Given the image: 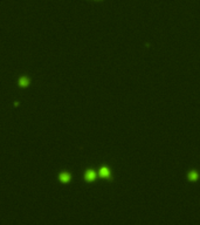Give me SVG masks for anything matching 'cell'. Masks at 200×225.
Here are the masks:
<instances>
[{"instance_id":"obj_1","label":"cell","mask_w":200,"mask_h":225,"mask_svg":"<svg viewBox=\"0 0 200 225\" xmlns=\"http://www.w3.org/2000/svg\"><path fill=\"white\" fill-rule=\"evenodd\" d=\"M61 181L68 182V181H69V175H67V174H63V175H61Z\"/></svg>"},{"instance_id":"obj_2","label":"cell","mask_w":200,"mask_h":225,"mask_svg":"<svg viewBox=\"0 0 200 225\" xmlns=\"http://www.w3.org/2000/svg\"><path fill=\"white\" fill-rule=\"evenodd\" d=\"M94 176H95V175H94L93 172H88V175H87V178H88V179H93Z\"/></svg>"}]
</instances>
